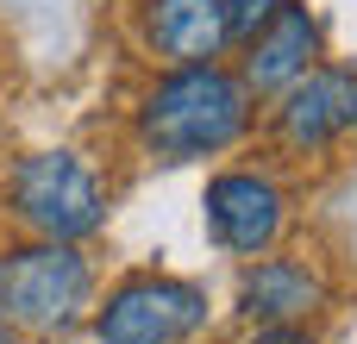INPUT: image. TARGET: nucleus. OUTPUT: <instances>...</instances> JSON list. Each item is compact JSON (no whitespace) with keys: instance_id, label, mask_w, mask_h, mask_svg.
I'll return each mask as SVG.
<instances>
[{"instance_id":"nucleus-1","label":"nucleus","mask_w":357,"mask_h":344,"mask_svg":"<svg viewBox=\"0 0 357 344\" xmlns=\"http://www.w3.org/2000/svg\"><path fill=\"white\" fill-rule=\"evenodd\" d=\"M251 132V88L220 69V63H195V69H169L144 107H138V144L157 163H201L232 150Z\"/></svg>"},{"instance_id":"nucleus-2","label":"nucleus","mask_w":357,"mask_h":344,"mask_svg":"<svg viewBox=\"0 0 357 344\" xmlns=\"http://www.w3.org/2000/svg\"><path fill=\"white\" fill-rule=\"evenodd\" d=\"M6 201H13V219L25 232L56 238V244H82L107 226V188L75 150L19 157L6 175Z\"/></svg>"},{"instance_id":"nucleus-3","label":"nucleus","mask_w":357,"mask_h":344,"mask_svg":"<svg viewBox=\"0 0 357 344\" xmlns=\"http://www.w3.org/2000/svg\"><path fill=\"white\" fill-rule=\"evenodd\" d=\"M94 307V263L75 244L38 238L0 257V313L13 332H63Z\"/></svg>"},{"instance_id":"nucleus-4","label":"nucleus","mask_w":357,"mask_h":344,"mask_svg":"<svg viewBox=\"0 0 357 344\" xmlns=\"http://www.w3.org/2000/svg\"><path fill=\"white\" fill-rule=\"evenodd\" d=\"M100 344H188L207 326V295L176 276H132L100 307H88Z\"/></svg>"},{"instance_id":"nucleus-5","label":"nucleus","mask_w":357,"mask_h":344,"mask_svg":"<svg viewBox=\"0 0 357 344\" xmlns=\"http://www.w3.org/2000/svg\"><path fill=\"white\" fill-rule=\"evenodd\" d=\"M282 188L270 175H251V169H226L207 182V232L232 251V257H264L276 238H282Z\"/></svg>"},{"instance_id":"nucleus-6","label":"nucleus","mask_w":357,"mask_h":344,"mask_svg":"<svg viewBox=\"0 0 357 344\" xmlns=\"http://www.w3.org/2000/svg\"><path fill=\"white\" fill-rule=\"evenodd\" d=\"M357 125V75L351 69H307L276 94V132L289 150H326Z\"/></svg>"},{"instance_id":"nucleus-7","label":"nucleus","mask_w":357,"mask_h":344,"mask_svg":"<svg viewBox=\"0 0 357 344\" xmlns=\"http://www.w3.org/2000/svg\"><path fill=\"white\" fill-rule=\"evenodd\" d=\"M144 44L169 63V69H195V63H220L232 31H226V0H144L138 13Z\"/></svg>"},{"instance_id":"nucleus-8","label":"nucleus","mask_w":357,"mask_h":344,"mask_svg":"<svg viewBox=\"0 0 357 344\" xmlns=\"http://www.w3.org/2000/svg\"><path fill=\"white\" fill-rule=\"evenodd\" d=\"M314 56H320V25H314V13L301 6V0H282L276 6V19L245 44V88L251 94H282L295 75H307L314 69Z\"/></svg>"},{"instance_id":"nucleus-9","label":"nucleus","mask_w":357,"mask_h":344,"mask_svg":"<svg viewBox=\"0 0 357 344\" xmlns=\"http://www.w3.org/2000/svg\"><path fill=\"white\" fill-rule=\"evenodd\" d=\"M326 307V282L295 257H257L238 282V313L251 326H301Z\"/></svg>"},{"instance_id":"nucleus-10","label":"nucleus","mask_w":357,"mask_h":344,"mask_svg":"<svg viewBox=\"0 0 357 344\" xmlns=\"http://www.w3.org/2000/svg\"><path fill=\"white\" fill-rule=\"evenodd\" d=\"M276 6H282V0H226V31H232V44H251V38L276 19Z\"/></svg>"},{"instance_id":"nucleus-11","label":"nucleus","mask_w":357,"mask_h":344,"mask_svg":"<svg viewBox=\"0 0 357 344\" xmlns=\"http://www.w3.org/2000/svg\"><path fill=\"white\" fill-rule=\"evenodd\" d=\"M245 344H314V338H307L301 326H257Z\"/></svg>"},{"instance_id":"nucleus-12","label":"nucleus","mask_w":357,"mask_h":344,"mask_svg":"<svg viewBox=\"0 0 357 344\" xmlns=\"http://www.w3.org/2000/svg\"><path fill=\"white\" fill-rule=\"evenodd\" d=\"M0 344H13V320L6 313H0Z\"/></svg>"},{"instance_id":"nucleus-13","label":"nucleus","mask_w":357,"mask_h":344,"mask_svg":"<svg viewBox=\"0 0 357 344\" xmlns=\"http://www.w3.org/2000/svg\"><path fill=\"white\" fill-rule=\"evenodd\" d=\"M188 344H195V338H188Z\"/></svg>"}]
</instances>
